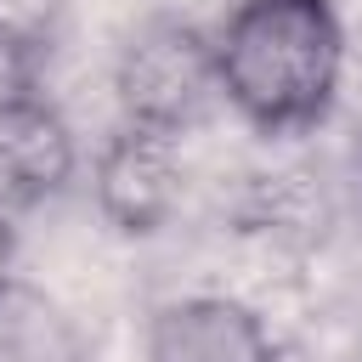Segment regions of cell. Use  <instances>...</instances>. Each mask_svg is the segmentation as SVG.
I'll list each match as a JSON object with an SVG mask.
<instances>
[{"mask_svg": "<svg viewBox=\"0 0 362 362\" xmlns=\"http://www.w3.org/2000/svg\"><path fill=\"white\" fill-rule=\"evenodd\" d=\"M215 40L221 102L260 136H311L345 79V23L334 0H238Z\"/></svg>", "mask_w": 362, "mask_h": 362, "instance_id": "6da1fadb", "label": "cell"}, {"mask_svg": "<svg viewBox=\"0 0 362 362\" xmlns=\"http://www.w3.org/2000/svg\"><path fill=\"white\" fill-rule=\"evenodd\" d=\"M113 102H119V124L158 130L175 141L192 124H204L209 107L221 102L209 28L170 11L147 17L113 57Z\"/></svg>", "mask_w": 362, "mask_h": 362, "instance_id": "7a4b0ae2", "label": "cell"}, {"mask_svg": "<svg viewBox=\"0 0 362 362\" xmlns=\"http://www.w3.org/2000/svg\"><path fill=\"white\" fill-rule=\"evenodd\" d=\"M96 215L119 238H153L181 204V141L136 124H113L90 158Z\"/></svg>", "mask_w": 362, "mask_h": 362, "instance_id": "3957f363", "label": "cell"}, {"mask_svg": "<svg viewBox=\"0 0 362 362\" xmlns=\"http://www.w3.org/2000/svg\"><path fill=\"white\" fill-rule=\"evenodd\" d=\"M74 175H79V141L51 96L0 107V209L6 215L57 204L74 187Z\"/></svg>", "mask_w": 362, "mask_h": 362, "instance_id": "277c9868", "label": "cell"}, {"mask_svg": "<svg viewBox=\"0 0 362 362\" xmlns=\"http://www.w3.org/2000/svg\"><path fill=\"white\" fill-rule=\"evenodd\" d=\"M147 362H277L266 317L232 294H181L147 317Z\"/></svg>", "mask_w": 362, "mask_h": 362, "instance_id": "5b68a950", "label": "cell"}, {"mask_svg": "<svg viewBox=\"0 0 362 362\" xmlns=\"http://www.w3.org/2000/svg\"><path fill=\"white\" fill-rule=\"evenodd\" d=\"M0 362H90V345L45 288L11 277L0 288Z\"/></svg>", "mask_w": 362, "mask_h": 362, "instance_id": "8992f818", "label": "cell"}, {"mask_svg": "<svg viewBox=\"0 0 362 362\" xmlns=\"http://www.w3.org/2000/svg\"><path fill=\"white\" fill-rule=\"evenodd\" d=\"M62 17H68V0H0V40L51 62Z\"/></svg>", "mask_w": 362, "mask_h": 362, "instance_id": "52a82bcc", "label": "cell"}, {"mask_svg": "<svg viewBox=\"0 0 362 362\" xmlns=\"http://www.w3.org/2000/svg\"><path fill=\"white\" fill-rule=\"evenodd\" d=\"M11 266H17V226H11V215L0 209V288H6L11 277H17Z\"/></svg>", "mask_w": 362, "mask_h": 362, "instance_id": "ba28073f", "label": "cell"}, {"mask_svg": "<svg viewBox=\"0 0 362 362\" xmlns=\"http://www.w3.org/2000/svg\"><path fill=\"white\" fill-rule=\"evenodd\" d=\"M356 187H362V141H356Z\"/></svg>", "mask_w": 362, "mask_h": 362, "instance_id": "9c48e42d", "label": "cell"}, {"mask_svg": "<svg viewBox=\"0 0 362 362\" xmlns=\"http://www.w3.org/2000/svg\"><path fill=\"white\" fill-rule=\"evenodd\" d=\"M351 362H362V351H356V356H351Z\"/></svg>", "mask_w": 362, "mask_h": 362, "instance_id": "30bf717a", "label": "cell"}]
</instances>
